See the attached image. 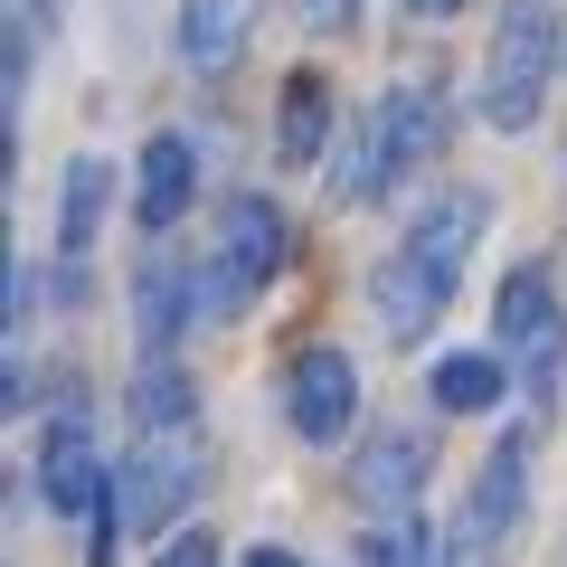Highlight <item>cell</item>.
Wrapping results in <instances>:
<instances>
[{
  "label": "cell",
  "mask_w": 567,
  "mask_h": 567,
  "mask_svg": "<svg viewBox=\"0 0 567 567\" xmlns=\"http://www.w3.org/2000/svg\"><path fill=\"white\" fill-rule=\"evenodd\" d=\"M483 237H492V189H445V199H425L406 218V237L369 275V312H379V331L398 350H416L445 322V303L464 293V265L483 256Z\"/></svg>",
  "instance_id": "cell-1"
},
{
  "label": "cell",
  "mask_w": 567,
  "mask_h": 567,
  "mask_svg": "<svg viewBox=\"0 0 567 567\" xmlns=\"http://www.w3.org/2000/svg\"><path fill=\"white\" fill-rule=\"evenodd\" d=\"M558 20H548V0H502V20H492V58H483V85H473V114L492 133H529L548 104V76H558Z\"/></svg>",
  "instance_id": "cell-2"
},
{
  "label": "cell",
  "mask_w": 567,
  "mask_h": 567,
  "mask_svg": "<svg viewBox=\"0 0 567 567\" xmlns=\"http://www.w3.org/2000/svg\"><path fill=\"white\" fill-rule=\"evenodd\" d=\"M435 152H445V85H435V76H406V85H388V95L369 104L360 162L341 171V199H350V208L388 199V189H398L406 171H425Z\"/></svg>",
  "instance_id": "cell-3"
},
{
  "label": "cell",
  "mask_w": 567,
  "mask_h": 567,
  "mask_svg": "<svg viewBox=\"0 0 567 567\" xmlns=\"http://www.w3.org/2000/svg\"><path fill=\"white\" fill-rule=\"evenodd\" d=\"M199 492H208V435L199 425H152V435H133V454L114 473V520L162 548V520H181Z\"/></svg>",
  "instance_id": "cell-4"
},
{
  "label": "cell",
  "mask_w": 567,
  "mask_h": 567,
  "mask_svg": "<svg viewBox=\"0 0 567 567\" xmlns=\"http://www.w3.org/2000/svg\"><path fill=\"white\" fill-rule=\"evenodd\" d=\"M284 246H293L284 208L265 199V189H237V199L218 208V246H208V265H199V303H208V312L256 303L265 284L284 275Z\"/></svg>",
  "instance_id": "cell-5"
},
{
  "label": "cell",
  "mask_w": 567,
  "mask_h": 567,
  "mask_svg": "<svg viewBox=\"0 0 567 567\" xmlns=\"http://www.w3.org/2000/svg\"><path fill=\"white\" fill-rule=\"evenodd\" d=\"M529 520V435H502L464 492V520L445 529V567H502Z\"/></svg>",
  "instance_id": "cell-6"
},
{
  "label": "cell",
  "mask_w": 567,
  "mask_h": 567,
  "mask_svg": "<svg viewBox=\"0 0 567 567\" xmlns=\"http://www.w3.org/2000/svg\"><path fill=\"white\" fill-rule=\"evenodd\" d=\"M492 322H502L511 350H529V398L548 406V388H558V369H567V312H558V284H548V265H511V275H502V303H492Z\"/></svg>",
  "instance_id": "cell-7"
},
{
  "label": "cell",
  "mask_w": 567,
  "mask_h": 567,
  "mask_svg": "<svg viewBox=\"0 0 567 567\" xmlns=\"http://www.w3.org/2000/svg\"><path fill=\"white\" fill-rule=\"evenodd\" d=\"M425 473H435V435H416V425H388V435H369V445L350 454V502H360L369 520H416Z\"/></svg>",
  "instance_id": "cell-8"
},
{
  "label": "cell",
  "mask_w": 567,
  "mask_h": 567,
  "mask_svg": "<svg viewBox=\"0 0 567 567\" xmlns=\"http://www.w3.org/2000/svg\"><path fill=\"white\" fill-rule=\"evenodd\" d=\"M284 416H293L303 445H341L350 425H360V369L341 350H293V369H284Z\"/></svg>",
  "instance_id": "cell-9"
},
{
  "label": "cell",
  "mask_w": 567,
  "mask_h": 567,
  "mask_svg": "<svg viewBox=\"0 0 567 567\" xmlns=\"http://www.w3.org/2000/svg\"><path fill=\"white\" fill-rule=\"evenodd\" d=\"M39 492L58 520H114V483H104V454L76 416L39 425Z\"/></svg>",
  "instance_id": "cell-10"
},
{
  "label": "cell",
  "mask_w": 567,
  "mask_h": 567,
  "mask_svg": "<svg viewBox=\"0 0 567 567\" xmlns=\"http://www.w3.org/2000/svg\"><path fill=\"white\" fill-rule=\"evenodd\" d=\"M189 199H199V152H189V133H152L142 162H133V218L152 237H171L189 218Z\"/></svg>",
  "instance_id": "cell-11"
},
{
  "label": "cell",
  "mask_w": 567,
  "mask_h": 567,
  "mask_svg": "<svg viewBox=\"0 0 567 567\" xmlns=\"http://www.w3.org/2000/svg\"><path fill=\"white\" fill-rule=\"evenodd\" d=\"M189 284H199L189 265H142L133 275V341H142V360H171V341L189 331V312H208Z\"/></svg>",
  "instance_id": "cell-12"
},
{
  "label": "cell",
  "mask_w": 567,
  "mask_h": 567,
  "mask_svg": "<svg viewBox=\"0 0 567 567\" xmlns=\"http://www.w3.org/2000/svg\"><path fill=\"white\" fill-rule=\"evenodd\" d=\"M104 208H114V162H104V152H76V162L58 171V256H85V246H95Z\"/></svg>",
  "instance_id": "cell-13"
},
{
  "label": "cell",
  "mask_w": 567,
  "mask_h": 567,
  "mask_svg": "<svg viewBox=\"0 0 567 567\" xmlns=\"http://www.w3.org/2000/svg\"><path fill=\"white\" fill-rule=\"evenodd\" d=\"M256 10L265 0H181V58L199 66V76H218V66L256 39Z\"/></svg>",
  "instance_id": "cell-14"
},
{
  "label": "cell",
  "mask_w": 567,
  "mask_h": 567,
  "mask_svg": "<svg viewBox=\"0 0 567 567\" xmlns=\"http://www.w3.org/2000/svg\"><path fill=\"white\" fill-rule=\"evenodd\" d=\"M331 142V85L322 76H284V133H275V162L312 171Z\"/></svg>",
  "instance_id": "cell-15"
},
{
  "label": "cell",
  "mask_w": 567,
  "mask_h": 567,
  "mask_svg": "<svg viewBox=\"0 0 567 567\" xmlns=\"http://www.w3.org/2000/svg\"><path fill=\"white\" fill-rule=\"evenodd\" d=\"M435 406H454V416H483V406H502V388H511V369L492 360V350H445L435 360Z\"/></svg>",
  "instance_id": "cell-16"
},
{
  "label": "cell",
  "mask_w": 567,
  "mask_h": 567,
  "mask_svg": "<svg viewBox=\"0 0 567 567\" xmlns=\"http://www.w3.org/2000/svg\"><path fill=\"white\" fill-rule=\"evenodd\" d=\"M152 425H199L189 416V379L171 360H142V379H133V435H152Z\"/></svg>",
  "instance_id": "cell-17"
},
{
  "label": "cell",
  "mask_w": 567,
  "mask_h": 567,
  "mask_svg": "<svg viewBox=\"0 0 567 567\" xmlns=\"http://www.w3.org/2000/svg\"><path fill=\"white\" fill-rule=\"evenodd\" d=\"M360 567H445V548H435L425 520H388V529L360 539Z\"/></svg>",
  "instance_id": "cell-18"
},
{
  "label": "cell",
  "mask_w": 567,
  "mask_h": 567,
  "mask_svg": "<svg viewBox=\"0 0 567 567\" xmlns=\"http://www.w3.org/2000/svg\"><path fill=\"white\" fill-rule=\"evenodd\" d=\"M152 567H218V539H208V529H181V539L152 548Z\"/></svg>",
  "instance_id": "cell-19"
},
{
  "label": "cell",
  "mask_w": 567,
  "mask_h": 567,
  "mask_svg": "<svg viewBox=\"0 0 567 567\" xmlns=\"http://www.w3.org/2000/svg\"><path fill=\"white\" fill-rule=\"evenodd\" d=\"M350 20H360V0H303V29H322V39H341Z\"/></svg>",
  "instance_id": "cell-20"
},
{
  "label": "cell",
  "mask_w": 567,
  "mask_h": 567,
  "mask_svg": "<svg viewBox=\"0 0 567 567\" xmlns=\"http://www.w3.org/2000/svg\"><path fill=\"white\" fill-rule=\"evenodd\" d=\"M246 567H303V558H293V548H256Z\"/></svg>",
  "instance_id": "cell-21"
},
{
  "label": "cell",
  "mask_w": 567,
  "mask_h": 567,
  "mask_svg": "<svg viewBox=\"0 0 567 567\" xmlns=\"http://www.w3.org/2000/svg\"><path fill=\"white\" fill-rule=\"evenodd\" d=\"M406 10H416V20H445V10H464V0H406Z\"/></svg>",
  "instance_id": "cell-22"
},
{
  "label": "cell",
  "mask_w": 567,
  "mask_h": 567,
  "mask_svg": "<svg viewBox=\"0 0 567 567\" xmlns=\"http://www.w3.org/2000/svg\"><path fill=\"white\" fill-rule=\"evenodd\" d=\"M29 10H39V20H48V0H29Z\"/></svg>",
  "instance_id": "cell-23"
}]
</instances>
